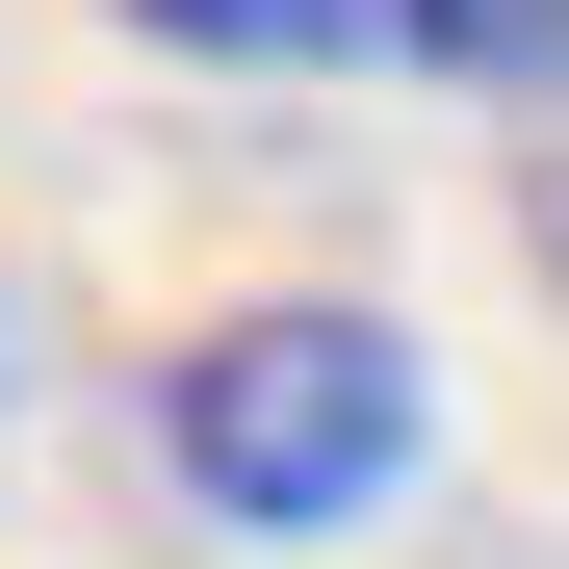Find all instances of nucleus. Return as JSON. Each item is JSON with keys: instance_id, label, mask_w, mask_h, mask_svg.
Segmentation results:
<instances>
[{"instance_id": "obj_1", "label": "nucleus", "mask_w": 569, "mask_h": 569, "mask_svg": "<svg viewBox=\"0 0 569 569\" xmlns=\"http://www.w3.org/2000/svg\"><path fill=\"white\" fill-rule=\"evenodd\" d=\"M156 466H181V518H233V543H362L440 466V362H415V311H337V284L208 311L156 362Z\"/></svg>"}, {"instance_id": "obj_5", "label": "nucleus", "mask_w": 569, "mask_h": 569, "mask_svg": "<svg viewBox=\"0 0 569 569\" xmlns=\"http://www.w3.org/2000/svg\"><path fill=\"white\" fill-rule=\"evenodd\" d=\"M543 284H569V156H543Z\"/></svg>"}, {"instance_id": "obj_3", "label": "nucleus", "mask_w": 569, "mask_h": 569, "mask_svg": "<svg viewBox=\"0 0 569 569\" xmlns=\"http://www.w3.org/2000/svg\"><path fill=\"white\" fill-rule=\"evenodd\" d=\"M415 78H492V104H569V0H389Z\"/></svg>"}, {"instance_id": "obj_4", "label": "nucleus", "mask_w": 569, "mask_h": 569, "mask_svg": "<svg viewBox=\"0 0 569 569\" xmlns=\"http://www.w3.org/2000/svg\"><path fill=\"white\" fill-rule=\"evenodd\" d=\"M0 415H27V284H0Z\"/></svg>"}, {"instance_id": "obj_2", "label": "nucleus", "mask_w": 569, "mask_h": 569, "mask_svg": "<svg viewBox=\"0 0 569 569\" xmlns=\"http://www.w3.org/2000/svg\"><path fill=\"white\" fill-rule=\"evenodd\" d=\"M130 52H208V78H337V52H389V0H130Z\"/></svg>"}]
</instances>
